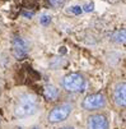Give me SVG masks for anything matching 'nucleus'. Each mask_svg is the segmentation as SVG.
Instances as JSON below:
<instances>
[{
	"mask_svg": "<svg viewBox=\"0 0 126 129\" xmlns=\"http://www.w3.org/2000/svg\"><path fill=\"white\" fill-rule=\"evenodd\" d=\"M38 110V99L32 93H24L17 100L14 106V115L17 118H28L37 113Z\"/></svg>",
	"mask_w": 126,
	"mask_h": 129,
	"instance_id": "f257e3e1",
	"label": "nucleus"
},
{
	"mask_svg": "<svg viewBox=\"0 0 126 129\" xmlns=\"http://www.w3.org/2000/svg\"><path fill=\"white\" fill-rule=\"evenodd\" d=\"M73 111V105L70 102H62L57 106H55L47 115V120L50 123H61L69 118V115Z\"/></svg>",
	"mask_w": 126,
	"mask_h": 129,
	"instance_id": "f03ea898",
	"label": "nucleus"
},
{
	"mask_svg": "<svg viewBox=\"0 0 126 129\" xmlns=\"http://www.w3.org/2000/svg\"><path fill=\"white\" fill-rule=\"evenodd\" d=\"M62 87L68 92H83L85 87V79L79 73H70L64 77Z\"/></svg>",
	"mask_w": 126,
	"mask_h": 129,
	"instance_id": "7ed1b4c3",
	"label": "nucleus"
},
{
	"mask_svg": "<svg viewBox=\"0 0 126 129\" xmlns=\"http://www.w3.org/2000/svg\"><path fill=\"white\" fill-rule=\"evenodd\" d=\"M29 51V45L22 36H14L12 39V52L17 59H24Z\"/></svg>",
	"mask_w": 126,
	"mask_h": 129,
	"instance_id": "20e7f679",
	"label": "nucleus"
},
{
	"mask_svg": "<svg viewBox=\"0 0 126 129\" xmlns=\"http://www.w3.org/2000/svg\"><path fill=\"white\" fill-rule=\"evenodd\" d=\"M83 107L85 110H99L106 106V96L103 93H92L83 100Z\"/></svg>",
	"mask_w": 126,
	"mask_h": 129,
	"instance_id": "39448f33",
	"label": "nucleus"
},
{
	"mask_svg": "<svg viewBox=\"0 0 126 129\" xmlns=\"http://www.w3.org/2000/svg\"><path fill=\"white\" fill-rule=\"evenodd\" d=\"M88 129H110L108 120L102 114H93L88 118L87 121Z\"/></svg>",
	"mask_w": 126,
	"mask_h": 129,
	"instance_id": "423d86ee",
	"label": "nucleus"
},
{
	"mask_svg": "<svg viewBox=\"0 0 126 129\" xmlns=\"http://www.w3.org/2000/svg\"><path fill=\"white\" fill-rule=\"evenodd\" d=\"M113 100L115 104L120 107H125L126 104V83L125 82H120L115 86L113 89Z\"/></svg>",
	"mask_w": 126,
	"mask_h": 129,
	"instance_id": "0eeeda50",
	"label": "nucleus"
},
{
	"mask_svg": "<svg viewBox=\"0 0 126 129\" xmlns=\"http://www.w3.org/2000/svg\"><path fill=\"white\" fill-rule=\"evenodd\" d=\"M45 97L47 100H56L59 97V89L55 87V86H52V84H48L45 87Z\"/></svg>",
	"mask_w": 126,
	"mask_h": 129,
	"instance_id": "6e6552de",
	"label": "nucleus"
},
{
	"mask_svg": "<svg viewBox=\"0 0 126 129\" xmlns=\"http://www.w3.org/2000/svg\"><path fill=\"white\" fill-rule=\"evenodd\" d=\"M111 40L113 42L117 44H125V29H118L116 31L112 36H111Z\"/></svg>",
	"mask_w": 126,
	"mask_h": 129,
	"instance_id": "1a4fd4ad",
	"label": "nucleus"
},
{
	"mask_svg": "<svg viewBox=\"0 0 126 129\" xmlns=\"http://www.w3.org/2000/svg\"><path fill=\"white\" fill-rule=\"evenodd\" d=\"M51 21H52V18H51L50 14H43V15H41V18H40V23H41L42 26H48V24L51 23Z\"/></svg>",
	"mask_w": 126,
	"mask_h": 129,
	"instance_id": "9d476101",
	"label": "nucleus"
},
{
	"mask_svg": "<svg viewBox=\"0 0 126 129\" xmlns=\"http://www.w3.org/2000/svg\"><path fill=\"white\" fill-rule=\"evenodd\" d=\"M68 12H69V13H71V14L79 15V14H82V13H83V9H82V7H80V5H73V7H70V8L68 9Z\"/></svg>",
	"mask_w": 126,
	"mask_h": 129,
	"instance_id": "9b49d317",
	"label": "nucleus"
},
{
	"mask_svg": "<svg viewBox=\"0 0 126 129\" xmlns=\"http://www.w3.org/2000/svg\"><path fill=\"white\" fill-rule=\"evenodd\" d=\"M82 9H83V12H87V13L93 12V9H94V4H93V3H87V4H84V5L82 7Z\"/></svg>",
	"mask_w": 126,
	"mask_h": 129,
	"instance_id": "f8f14e48",
	"label": "nucleus"
},
{
	"mask_svg": "<svg viewBox=\"0 0 126 129\" xmlns=\"http://www.w3.org/2000/svg\"><path fill=\"white\" fill-rule=\"evenodd\" d=\"M48 2H50V4L57 7V5H60V4H62V3H64V0H48Z\"/></svg>",
	"mask_w": 126,
	"mask_h": 129,
	"instance_id": "ddd939ff",
	"label": "nucleus"
},
{
	"mask_svg": "<svg viewBox=\"0 0 126 129\" xmlns=\"http://www.w3.org/2000/svg\"><path fill=\"white\" fill-rule=\"evenodd\" d=\"M22 15L23 17H27V18H31V17H33V13L32 12H23Z\"/></svg>",
	"mask_w": 126,
	"mask_h": 129,
	"instance_id": "4468645a",
	"label": "nucleus"
},
{
	"mask_svg": "<svg viewBox=\"0 0 126 129\" xmlns=\"http://www.w3.org/2000/svg\"><path fill=\"white\" fill-rule=\"evenodd\" d=\"M61 129H74V128H71V126H65V128H61Z\"/></svg>",
	"mask_w": 126,
	"mask_h": 129,
	"instance_id": "2eb2a0df",
	"label": "nucleus"
},
{
	"mask_svg": "<svg viewBox=\"0 0 126 129\" xmlns=\"http://www.w3.org/2000/svg\"><path fill=\"white\" fill-rule=\"evenodd\" d=\"M33 129H41V128H40V126H34Z\"/></svg>",
	"mask_w": 126,
	"mask_h": 129,
	"instance_id": "dca6fc26",
	"label": "nucleus"
}]
</instances>
